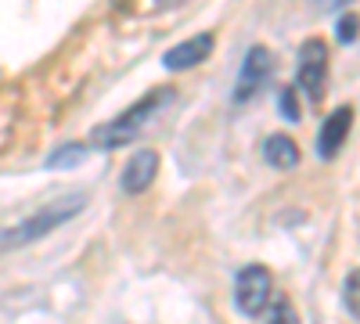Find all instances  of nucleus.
<instances>
[{
  "instance_id": "obj_4",
  "label": "nucleus",
  "mask_w": 360,
  "mask_h": 324,
  "mask_svg": "<svg viewBox=\"0 0 360 324\" xmlns=\"http://www.w3.org/2000/svg\"><path fill=\"white\" fill-rule=\"evenodd\" d=\"M270 69H274V54H270L263 44L249 47L245 62H242V69H238V79H234L231 101H234V105H245L249 98H256V94L263 91V83H266Z\"/></svg>"
},
{
  "instance_id": "obj_1",
  "label": "nucleus",
  "mask_w": 360,
  "mask_h": 324,
  "mask_svg": "<svg viewBox=\"0 0 360 324\" xmlns=\"http://www.w3.org/2000/svg\"><path fill=\"white\" fill-rule=\"evenodd\" d=\"M176 101V91L173 86H155V91H148L144 98H137L127 112H119L115 119L101 123L94 134H90V148H101V152H112V148H123V144L137 141L144 134V127L155 119V115Z\"/></svg>"
},
{
  "instance_id": "obj_13",
  "label": "nucleus",
  "mask_w": 360,
  "mask_h": 324,
  "mask_svg": "<svg viewBox=\"0 0 360 324\" xmlns=\"http://www.w3.org/2000/svg\"><path fill=\"white\" fill-rule=\"evenodd\" d=\"M346 310H349V317H356V274L346 278Z\"/></svg>"
},
{
  "instance_id": "obj_7",
  "label": "nucleus",
  "mask_w": 360,
  "mask_h": 324,
  "mask_svg": "<svg viewBox=\"0 0 360 324\" xmlns=\"http://www.w3.org/2000/svg\"><path fill=\"white\" fill-rule=\"evenodd\" d=\"M213 44H217V37H213V33H198V37H188L184 44H176L173 51H166L162 65H166L169 72H184V69H195V65H202L205 58L213 54Z\"/></svg>"
},
{
  "instance_id": "obj_12",
  "label": "nucleus",
  "mask_w": 360,
  "mask_h": 324,
  "mask_svg": "<svg viewBox=\"0 0 360 324\" xmlns=\"http://www.w3.org/2000/svg\"><path fill=\"white\" fill-rule=\"evenodd\" d=\"M281 115L288 123H299V108H295V91H281Z\"/></svg>"
},
{
  "instance_id": "obj_8",
  "label": "nucleus",
  "mask_w": 360,
  "mask_h": 324,
  "mask_svg": "<svg viewBox=\"0 0 360 324\" xmlns=\"http://www.w3.org/2000/svg\"><path fill=\"white\" fill-rule=\"evenodd\" d=\"M155 173H159V152L144 148V152H137V155L123 166V173H119V188H123L127 195H141V191L152 188Z\"/></svg>"
},
{
  "instance_id": "obj_11",
  "label": "nucleus",
  "mask_w": 360,
  "mask_h": 324,
  "mask_svg": "<svg viewBox=\"0 0 360 324\" xmlns=\"http://www.w3.org/2000/svg\"><path fill=\"white\" fill-rule=\"evenodd\" d=\"M335 37L349 47V44H356V15L349 11V15H342L339 18V29H335Z\"/></svg>"
},
{
  "instance_id": "obj_10",
  "label": "nucleus",
  "mask_w": 360,
  "mask_h": 324,
  "mask_svg": "<svg viewBox=\"0 0 360 324\" xmlns=\"http://www.w3.org/2000/svg\"><path fill=\"white\" fill-rule=\"evenodd\" d=\"M263 317L266 324H299V313L288 299H274V303H266L263 306Z\"/></svg>"
},
{
  "instance_id": "obj_14",
  "label": "nucleus",
  "mask_w": 360,
  "mask_h": 324,
  "mask_svg": "<svg viewBox=\"0 0 360 324\" xmlns=\"http://www.w3.org/2000/svg\"><path fill=\"white\" fill-rule=\"evenodd\" d=\"M321 4H324V8H342L346 0H321Z\"/></svg>"
},
{
  "instance_id": "obj_5",
  "label": "nucleus",
  "mask_w": 360,
  "mask_h": 324,
  "mask_svg": "<svg viewBox=\"0 0 360 324\" xmlns=\"http://www.w3.org/2000/svg\"><path fill=\"white\" fill-rule=\"evenodd\" d=\"M234 303L245 317H259L263 306L270 303V274L259 263H249V267L238 271L234 278Z\"/></svg>"
},
{
  "instance_id": "obj_3",
  "label": "nucleus",
  "mask_w": 360,
  "mask_h": 324,
  "mask_svg": "<svg viewBox=\"0 0 360 324\" xmlns=\"http://www.w3.org/2000/svg\"><path fill=\"white\" fill-rule=\"evenodd\" d=\"M324 76H328V47H324V40H307L299 47L295 86L307 94L310 105H317L324 98Z\"/></svg>"
},
{
  "instance_id": "obj_6",
  "label": "nucleus",
  "mask_w": 360,
  "mask_h": 324,
  "mask_svg": "<svg viewBox=\"0 0 360 324\" xmlns=\"http://www.w3.org/2000/svg\"><path fill=\"white\" fill-rule=\"evenodd\" d=\"M349 127H353V108H349V105L335 108V112L321 123V134H317V155H321L324 162H332V159L342 152V144H346V137H349Z\"/></svg>"
},
{
  "instance_id": "obj_15",
  "label": "nucleus",
  "mask_w": 360,
  "mask_h": 324,
  "mask_svg": "<svg viewBox=\"0 0 360 324\" xmlns=\"http://www.w3.org/2000/svg\"><path fill=\"white\" fill-rule=\"evenodd\" d=\"M159 4H184V0H159Z\"/></svg>"
},
{
  "instance_id": "obj_9",
  "label": "nucleus",
  "mask_w": 360,
  "mask_h": 324,
  "mask_svg": "<svg viewBox=\"0 0 360 324\" xmlns=\"http://www.w3.org/2000/svg\"><path fill=\"white\" fill-rule=\"evenodd\" d=\"M263 159L274 169H295L299 166V148L288 134H270L263 141Z\"/></svg>"
},
{
  "instance_id": "obj_2",
  "label": "nucleus",
  "mask_w": 360,
  "mask_h": 324,
  "mask_svg": "<svg viewBox=\"0 0 360 324\" xmlns=\"http://www.w3.org/2000/svg\"><path fill=\"white\" fill-rule=\"evenodd\" d=\"M83 198L76 195V198H65V202H54V205H47V209H40V213H33V216H25V220H18L15 227H4L0 231V252H11V249H25L29 242H40L44 234H51L54 227H62V223H69L79 209H83Z\"/></svg>"
}]
</instances>
